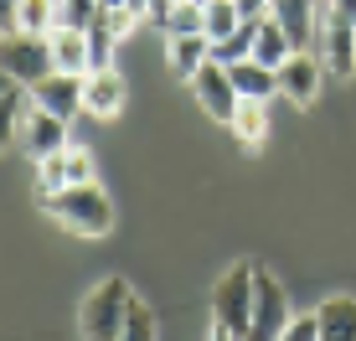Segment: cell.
<instances>
[{"instance_id":"6da1fadb","label":"cell","mask_w":356,"mask_h":341,"mask_svg":"<svg viewBox=\"0 0 356 341\" xmlns=\"http://www.w3.org/2000/svg\"><path fill=\"white\" fill-rule=\"evenodd\" d=\"M47 212L78 238H104L108 228H114V202H108V191L98 187V181L52 191V197H47Z\"/></svg>"},{"instance_id":"7a4b0ae2","label":"cell","mask_w":356,"mask_h":341,"mask_svg":"<svg viewBox=\"0 0 356 341\" xmlns=\"http://www.w3.org/2000/svg\"><path fill=\"white\" fill-rule=\"evenodd\" d=\"M129 310H134V290L124 279H104V285L83 300V315H78L83 341H119L124 326H129Z\"/></svg>"},{"instance_id":"3957f363","label":"cell","mask_w":356,"mask_h":341,"mask_svg":"<svg viewBox=\"0 0 356 341\" xmlns=\"http://www.w3.org/2000/svg\"><path fill=\"white\" fill-rule=\"evenodd\" d=\"M253 279H259L253 264H232L212 295V326L227 331L232 341H248L253 331Z\"/></svg>"},{"instance_id":"277c9868","label":"cell","mask_w":356,"mask_h":341,"mask_svg":"<svg viewBox=\"0 0 356 341\" xmlns=\"http://www.w3.org/2000/svg\"><path fill=\"white\" fill-rule=\"evenodd\" d=\"M0 68H6V78L26 83H47L57 72V52H52V36H36V31H6V47H0Z\"/></svg>"},{"instance_id":"5b68a950","label":"cell","mask_w":356,"mask_h":341,"mask_svg":"<svg viewBox=\"0 0 356 341\" xmlns=\"http://www.w3.org/2000/svg\"><path fill=\"white\" fill-rule=\"evenodd\" d=\"M289 326L294 321H289V300L279 290V279L259 269V279H253V331H248V341H279Z\"/></svg>"},{"instance_id":"8992f818","label":"cell","mask_w":356,"mask_h":341,"mask_svg":"<svg viewBox=\"0 0 356 341\" xmlns=\"http://www.w3.org/2000/svg\"><path fill=\"white\" fill-rule=\"evenodd\" d=\"M191 83V93H196V104L207 109L212 119H222V125H232V114H238V88H232V72L222 68V63H202L196 68V78H186Z\"/></svg>"},{"instance_id":"52a82bcc","label":"cell","mask_w":356,"mask_h":341,"mask_svg":"<svg viewBox=\"0 0 356 341\" xmlns=\"http://www.w3.org/2000/svg\"><path fill=\"white\" fill-rule=\"evenodd\" d=\"M67 119H57L52 109H42V104H31V114H26V125H21V150H26V161H47V155H57V150H67Z\"/></svg>"},{"instance_id":"ba28073f","label":"cell","mask_w":356,"mask_h":341,"mask_svg":"<svg viewBox=\"0 0 356 341\" xmlns=\"http://www.w3.org/2000/svg\"><path fill=\"white\" fill-rule=\"evenodd\" d=\"M321 83H325V63L315 52H294L284 68H279V93H284L289 104L310 109L315 99H321Z\"/></svg>"},{"instance_id":"9c48e42d","label":"cell","mask_w":356,"mask_h":341,"mask_svg":"<svg viewBox=\"0 0 356 341\" xmlns=\"http://www.w3.org/2000/svg\"><path fill=\"white\" fill-rule=\"evenodd\" d=\"M315 10H321V0H274L268 16L284 26V36L294 42V52H315V31H321Z\"/></svg>"},{"instance_id":"30bf717a","label":"cell","mask_w":356,"mask_h":341,"mask_svg":"<svg viewBox=\"0 0 356 341\" xmlns=\"http://www.w3.org/2000/svg\"><path fill=\"white\" fill-rule=\"evenodd\" d=\"M129 99V88H124V78H119L114 68H98L83 78V109H88L93 119H114L119 109H124Z\"/></svg>"},{"instance_id":"8fae6325","label":"cell","mask_w":356,"mask_h":341,"mask_svg":"<svg viewBox=\"0 0 356 341\" xmlns=\"http://www.w3.org/2000/svg\"><path fill=\"white\" fill-rule=\"evenodd\" d=\"M31 104L52 109L57 119H67V125H72V114H83V78H72V72H52L47 83H36V88H31Z\"/></svg>"},{"instance_id":"7c38bea8","label":"cell","mask_w":356,"mask_h":341,"mask_svg":"<svg viewBox=\"0 0 356 341\" xmlns=\"http://www.w3.org/2000/svg\"><path fill=\"white\" fill-rule=\"evenodd\" d=\"M165 57L176 78H196V68L212 63V36L191 31V36H165Z\"/></svg>"},{"instance_id":"4fadbf2b","label":"cell","mask_w":356,"mask_h":341,"mask_svg":"<svg viewBox=\"0 0 356 341\" xmlns=\"http://www.w3.org/2000/svg\"><path fill=\"white\" fill-rule=\"evenodd\" d=\"M52 52H57V72H72V78H88L93 72V52H88V31H52Z\"/></svg>"},{"instance_id":"5bb4252c","label":"cell","mask_w":356,"mask_h":341,"mask_svg":"<svg viewBox=\"0 0 356 341\" xmlns=\"http://www.w3.org/2000/svg\"><path fill=\"white\" fill-rule=\"evenodd\" d=\"M315 326H321L315 341H356V300L351 295L325 300V306L315 310Z\"/></svg>"},{"instance_id":"9a60e30c","label":"cell","mask_w":356,"mask_h":341,"mask_svg":"<svg viewBox=\"0 0 356 341\" xmlns=\"http://www.w3.org/2000/svg\"><path fill=\"white\" fill-rule=\"evenodd\" d=\"M232 72V88H238V99H274V93H279V72L274 68H264V63H253V57H248V63H238V68H227Z\"/></svg>"},{"instance_id":"2e32d148","label":"cell","mask_w":356,"mask_h":341,"mask_svg":"<svg viewBox=\"0 0 356 341\" xmlns=\"http://www.w3.org/2000/svg\"><path fill=\"white\" fill-rule=\"evenodd\" d=\"M289 57H294V42L284 36V26H279L274 16H264V21H259V42H253V63H264V68L279 72Z\"/></svg>"},{"instance_id":"e0dca14e","label":"cell","mask_w":356,"mask_h":341,"mask_svg":"<svg viewBox=\"0 0 356 341\" xmlns=\"http://www.w3.org/2000/svg\"><path fill=\"white\" fill-rule=\"evenodd\" d=\"M232 135H238V145H248V150H259V145L268 140V109L264 99H243L238 114H232Z\"/></svg>"},{"instance_id":"ac0fdd59","label":"cell","mask_w":356,"mask_h":341,"mask_svg":"<svg viewBox=\"0 0 356 341\" xmlns=\"http://www.w3.org/2000/svg\"><path fill=\"white\" fill-rule=\"evenodd\" d=\"M259 21H264V16H259ZM259 21H243L227 42H212V63H222V68L248 63V57H253V42H259Z\"/></svg>"},{"instance_id":"d6986e66","label":"cell","mask_w":356,"mask_h":341,"mask_svg":"<svg viewBox=\"0 0 356 341\" xmlns=\"http://www.w3.org/2000/svg\"><path fill=\"white\" fill-rule=\"evenodd\" d=\"M238 26H243L238 0H207V6H202V31L212 36V42H227Z\"/></svg>"},{"instance_id":"ffe728a7","label":"cell","mask_w":356,"mask_h":341,"mask_svg":"<svg viewBox=\"0 0 356 341\" xmlns=\"http://www.w3.org/2000/svg\"><path fill=\"white\" fill-rule=\"evenodd\" d=\"M0 109H6V135H21V125H26L31 114V88L16 78H6V88H0Z\"/></svg>"},{"instance_id":"44dd1931","label":"cell","mask_w":356,"mask_h":341,"mask_svg":"<svg viewBox=\"0 0 356 341\" xmlns=\"http://www.w3.org/2000/svg\"><path fill=\"white\" fill-rule=\"evenodd\" d=\"M104 16V0H57V26L67 31H88Z\"/></svg>"},{"instance_id":"7402d4cb","label":"cell","mask_w":356,"mask_h":341,"mask_svg":"<svg viewBox=\"0 0 356 341\" xmlns=\"http://www.w3.org/2000/svg\"><path fill=\"white\" fill-rule=\"evenodd\" d=\"M161 31L165 36H191V31H202V6H196V0H176V6H170V16L161 21ZM207 36V31H202Z\"/></svg>"},{"instance_id":"603a6c76","label":"cell","mask_w":356,"mask_h":341,"mask_svg":"<svg viewBox=\"0 0 356 341\" xmlns=\"http://www.w3.org/2000/svg\"><path fill=\"white\" fill-rule=\"evenodd\" d=\"M36 187H42V197H52V191L72 187V176H67V150H57V155H47V161H36Z\"/></svg>"},{"instance_id":"cb8c5ba5","label":"cell","mask_w":356,"mask_h":341,"mask_svg":"<svg viewBox=\"0 0 356 341\" xmlns=\"http://www.w3.org/2000/svg\"><path fill=\"white\" fill-rule=\"evenodd\" d=\"M119 341H155V310L134 300V310H129V326H124V336H119Z\"/></svg>"},{"instance_id":"d4e9b609","label":"cell","mask_w":356,"mask_h":341,"mask_svg":"<svg viewBox=\"0 0 356 341\" xmlns=\"http://www.w3.org/2000/svg\"><path fill=\"white\" fill-rule=\"evenodd\" d=\"M104 21H108V31H114V36H129V31L145 21V10H134V6H114V10H104Z\"/></svg>"},{"instance_id":"484cf974","label":"cell","mask_w":356,"mask_h":341,"mask_svg":"<svg viewBox=\"0 0 356 341\" xmlns=\"http://www.w3.org/2000/svg\"><path fill=\"white\" fill-rule=\"evenodd\" d=\"M67 176H72V187L93 181V155L83 150V145H67Z\"/></svg>"},{"instance_id":"4316f807","label":"cell","mask_w":356,"mask_h":341,"mask_svg":"<svg viewBox=\"0 0 356 341\" xmlns=\"http://www.w3.org/2000/svg\"><path fill=\"white\" fill-rule=\"evenodd\" d=\"M315 336H321V326H315V315H305V321H294L279 341H315Z\"/></svg>"},{"instance_id":"83f0119b","label":"cell","mask_w":356,"mask_h":341,"mask_svg":"<svg viewBox=\"0 0 356 341\" xmlns=\"http://www.w3.org/2000/svg\"><path fill=\"white\" fill-rule=\"evenodd\" d=\"M268 6H274V0H238L243 21H259V16H268Z\"/></svg>"},{"instance_id":"f1b7e54d","label":"cell","mask_w":356,"mask_h":341,"mask_svg":"<svg viewBox=\"0 0 356 341\" xmlns=\"http://www.w3.org/2000/svg\"><path fill=\"white\" fill-rule=\"evenodd\" d=\"M196 6H207V0H196Z\"/></svg>"}]
</instances>
